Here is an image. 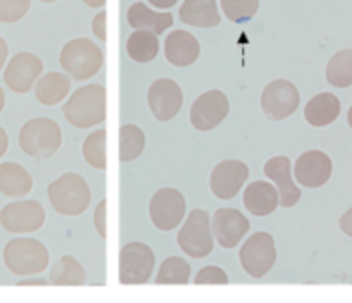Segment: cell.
<instances>
[{
	"label": "cell",
	"mask_w": 352,
	"mask_h": 303,
	"mask_svg": "<svg viewBox=\"0 0 352 303\" xmlns=\"http://www.w3.org/2000/svg\"><path fill=\"white\" fill-rule=\"evenodd\" d=\"M182 102H184V95H182L181 86L170 78L157 79L151 83L148 90V105L160 123L174 119L181 112Z\"/></svg>",
	"instance_id": "13"
},
{
	"label": "cell",
	"mask_w": 352,
	"mask_h": 303,
	"mask_svg": "<svg viewBox=\"0 0 352 303\" xmlns=\"http://www.w3.org/2000/svg\"><path fill=\"white\" fill-rule=\"evenodd\" d=\"M7 148H9V136H7L6 129L0 126V157H3V155H6Z\"/></svg>",
	"instance_id": "38"
},
{
	"label": "cell",
	"mask_w": 352,
	"mask_h": 303,
	"mask_svg": "<svg viewBox=\"0 0 352 303\" xmlns=\"http://www.w3.org/2000/svg\"><path fill=\"white\" fill-rule=\"evenodd\" d=\"M229 98L220 90L201 93L191 107V124L198 131H212L229 116Z\"/></svg>",
	"instance_id": "12"
},
{
	"label": "cell",
	"mask_w": 352,
	"mask_h": 303,
	"mask_svg": "<svg viewBox=\"0 0 352 303\" xmlns=\"http://www.w3.org/2000/svg\"><path fill=\"white\" fill-rule=\"evenodd\" d=\"M299 102V90L287 79H274L261 93V109L272 121L287 119L298 110Z\"/></svg>",
	"instance_id": "10"
},
{
	"label": "cell",
	"mask_w": 352,
	"mask_h": 303,
	"mask_svg": "<svg viewBox=\"0 0 352 303\" xmlns=\"http://www.w3.org/2000/svg\"><path fill=\"white\" fill-rule=\"evenodd\" d=\"M60 65L74 79L86 81L98 74L102 69L103 52L89 38H74L62 48Z\"/></svg>",
	"instance_id": "5"
},
{
	"label": "cell",
	"mask_w": 352,
	"mask_h": 303,
	"mask_svg": "<svg viewBox=\"0 0 352 303\" xmlns=\"http://www.w3.org/2000/svg\"><path fill=\"white\" fill-rule=\"evenodd\" d=\"M7 55H9V47H7V41L0 36V71L3 69V64L7 61Z\"/></svg>",
	"instance_id": "39"
},
{
	"label": "cell",
	"mask_w": 352,
	"mask_h": 303,
	"mask_svg": "<svg viewBox=\"0 0 352 303\" xmlns=\"http://www.w3.org/2000/svg\"><path fill=\"white\" fill-rule=\"evenodd\" d=\"M48 282L54 286H82L86 282V272L74 257L64 255L52 267Z\"/></svg>",
	"instance_id": "27"
},
{
	"label": "cell",
	"mask_w": 352,
	"mask_h": 303,
	"mask_svg": "<svg viewBox=\"0 0 352 303\" xmlns=\"http://www.w3.org/2000/svg\"><path fill=\"white\" fill-rule=\"evenodd\" d=\"M186 198L179 189L162 188L151 196L150 217L160 231H172L184 220Z\"/></svg>",
	"instance_id": "11"
},
{
	"label": "cell",
	"mask_w": 352,
	"mask_h": 303,
	"mask_svg": "<svg viewBox=\"0 0 352 303\" xmlns=\"http://www.w3.org/2000/svg\"><path fill=\"white\" fill-rule=\"evenodd\" d=\"M251 224L237 209H219L213 216V236L222 248L232 250L248 234Z\"/></svg>",
	"instance_id": "17"
},
{
	"label": "cell",
	"mask_w": 352,
	"mask_h": 303,
	"mask_svg": "<svg viewBox=\"0 0 352 303\" xmlns=\"http://www.w3.org/2000/svg\"><path fill=\"white\" fill-rule=\"evenodd\" d=\"M177 244L192 258H203L212 253L213 233L210 226V213L206 210L196 209L189 212V217L177 234Z\"/></svg>",
	"instance_id": "6"
},
{
	"label": "cell",
	"mask_w": 352,
	"mask_h": 303,
	"mask_svg": "<svg viewBox=\"0 0 352 303\" xmlns=\"http://www.w3.org/2000/svg\"><path fill=\"white\" fill-rule=\"evenodd\" d=\"M223 14L232 23H248L256 16L260 0H220Z\"/></svg>",
	"instance_id": "32"
},
{
	"label": "cell",
	"mask_w": 352,
	"mask_h": 303,
	"mask_svg": "<svg viewBox=\"0 0 352 303\" xmlns=\"http://www.w3.org/2000/svg\"><path fill=\"white\" fill-rule=\"evenodd\" d=\"M191 275V265L181 257H168L162 262L158 271L157 284H188Z\"/></svg>",
	"instance_id": "30"
},
{
	"label": "cell",
	"mask_w": 352,
	"mask_h": 303,
	"mask_svg": "<svg viewBox=\"0 0 352 303\" xmlns=\"http://www.w3.org/2000/svg\"><path fill=\"white\" fill-rule=\"evenodd\" d=\"M127 23L136 30H148L155 34H162L174 24V16L170 12H157L143 2H134L127 10Z\"/></svg>",
	"instance_id": "21"
},
{
	"label": "cell",
	"mask_w": 352,
	"mask_h": 303,
	"mask_svg": "<svg viewBox=\"0 0 352 303\" xmlns=\"http://www.w3.org/2000/svg\"><path fill=\"white\" fill-rule=\"evenodd\" d=\"M3 107H6V93H3L2 86H0V114H2Z\"/></svg>",
	"instance_id": "43"
},
{
	"label": "cell",
	"mask_w": 352,
	"mask_h": 303,
	"mask_svg": "<svg viewBox=\"0 0 352 303\" xmlns=\"http://www.w3.org/2000/svg\"><path fill=\"white\" fill-rule=\"evenodd\" d=\"M327 81L336 88H347L352 85V50H340L327 65Z\"/></svg>",
	"instance_id": "29"
},
{
	"label": "cell",
	"mask_w": 352,
	"mask_h": 303,
	"mask_svg": "<svg viewBox=\"0 0 352 303\" xmlns=\"http://www.w3.org/2000/svg\"><path fill=\"white\" fill-rule=\"evenodd\" d=\"M250 178V167L241 160H223L212 171L210 188L220 200H230L241 191L244 182Z\"/></svg>",
	"instance_id": "15"
},
{
	"label": "cell",
	"mask_w": 352,
	"mask_h": 303,
	"mask_svg": "<svg viewBox=\"0 0 352 303\" xmlns=\"http://www.w3.org/2000/svg\"><path fill=\"white\" fill-rule=\"evenodd\" d=\"M332 158L320 150H309L299 155L294 165V174L299 185L306 188H320L327 185L332 176Z\"/></svg>",
	"instance_id": "16"
},
{
	"label": "cell",
	"mask_w": 352,
	"mask_h": 303,
	"mask_svg": "<svg viewBox=\"0 0 352 303\" xmlns=\"http://www.w3.org/2000/svg\"><path fill=\"white\" fill-rule=\"evenodd\" d=\"M265 174L278 186V203L284 209H291L301 200V189L296 186L291 172V158L285 155L272 157L265 164Z\"/></svg>",
	"instance_id": "18"
},
{
	"label": "cell",
	"mask_w": 352,
	"mask_h": 303,
	"mask_svg": "<svg viewBox=\"0 0 352 303\" xmlns=\"http://www.w3.org/2000/svg\"><path fill=\"white\" fill-rule=\"evenodd\" d=\"M65 121L79 129L102 124L107 117V90L103 85H86L76 90L62 107Z\"/></svg>",
	"instance_id": "1"
},
{
	"label": "cell",
	"mask_w": 352,
	"mask_h": 303,
	"mask_svg": "<svg viewBox=\"0 0 352 303\" xmlns=\"http://www.w3.org/2000/svg\"><path fill=\"white\" fill-rule=\"evenodd\" d=\"M105 140L107 131L98 129L86 136L85 143H82V155L85 160L88 162L91 167L98 169V171H105L107 169V154H105Z\"/></svg>",
	"instance_id": "31"
},
{
	"label": "cell",
	"mask_w": 352,
	"mask_h": 303,
	"mask_svg": "<svg viewBox=\"0 0 352 303\" xmlns=\"http://www.w3.org/2000/svg\"><path fill=\"white\" fill-rule=\"evenodd\" d=\"M127 54L133 61L146 64L151 62L158 55L160 50V41H158L157 34L153 31L148 30H136L129 34L127 38Z\"/></svg>",
	"instance_id": "26"
},
{
	"label": "cell",
	"mask_w": 352,
	"mask_h": 303,
	"mask_svg": "<svg viewBox=\"0 0 352 303\" xmlns=\"http://www.w3.org/2000/svg\"><path fill=\"white\" fill-rule=\"evenodd\" d=\"M340 229H342L347 236L352 238V207L340 217Z\"/></svg>",
	"instance_id": "37"
},
{
	"label": "cell",
	"mask_w": 352,
	"mask_h": 303,
	"mask_svg": "<svg viewBox=\"0 0 352 303\" xmlns=\"http://www.w3.org/2000/svg\"><path fill=\"white\" fill-rule=\"evenodd\" d=\"M146 145L143 129L134 124H124L119 133V157L120 162H131L140 157Z\"/></svg>",
	"instance_id": "28"
},
{
	"label": "cell",
	"mask_w": 352,
	"mask_h": 303,
	"mask_svg": "<svg viewBox=\"0 0 352 303\" xmlns=\"http://www.w3.org/2000/svg\"><path fill=\"white\" fill-rule=\"evenodd\" d=\"M239 260L244 271L254 279H261L272 271L277 260L275 240L270 233L258 231L244 241L239 251Z\"/></svg>",
	"instance_id": "7"
},
{
	"label": "cell",
	"mask_w": 352,
	"mask_h": 303,
	"mask_svg": "<svg viewBox=\"0 0 352 303\" xmlns=\"http://www.w3.org/2000/svg\"><path fill=\"white\" fill-rule=\"evenodd\" d=\"M30 284H48V281L45 279H24V281H19V286H30Z\"/></svg>",
	"instance_id": "41"
},
{
	"label": "cell",
	"mask_w": 352,
	"mask_h": 303,
	"mask_svg": "<svg viewBox=\"0 0 352 303\" xmlns=\"http://www.w3.org/2000/svg\"><path fill=\"white\" fill-rule=\"evenodd\" d=\"M93 33L102 41L107 40V12H98L91 23Z\"/></svg>",
	"instance_id": "36"
},
{
	"label": "cell",
	"mask_w": 352,
	"mask_h": 303,
	"mask_svg": "<svg viewBox=\"0 0 352 303\" xmlns=\"http://www.w3.org/2000/svg\"><path fill=\"white\" fill-rule=\"evenodd\" d=\"M199 41L195 34L184 30H175L165 40V57L175 67H188L199 57Z\"/></svg>",
	"instance_id": "19"
},
{
	"label": "cell",
	"mask_w": 352,
	"mask_h": 303,
	"mask_svg": "<svg viewBox=\"0 0 352 303\" xmlns=\"http://www.w3.org/2000/svg\"><path fill=\"white\" fill-rule=\"evenodd\" d=\"M347 121H349V126L352 127V107L349 109V114H347Z\"/></svg>",
	"instance_id": "44"
},
{
	"label": "cell",
	"mask_w": 352,
	"mask_h": 303,
	"mask_svg": "<svg viewBox=\"0 0 352 303\" xmlns=\"http://www.w3.org/2000/svg\"><path fill=\"white\" fill-rule=\"evenodd\" d=\"M52 207L60 216L76 217L88 210L91 191L85 178L76 172H65L47 189Z\"/></svg>",
	"instance_id": "2"
},
{
	"label": "cell",
	"mask_w": 352,
	"mask_h": 303,
	"mask_svg": "<svg viewBox=\"0 0 352 303\" xmlns=\"http://www.w3.org/2000/svg\"><path fill=\"white\" fill-rule=\"evenodd\" d=\"M33 189V178L17 162L0 164V193L10 198H19Z\"/></svg>",
	"instance_id": "23"
},
{
	"label": "cell",
	"mask_w": 352,
	"mask_h": 303,
	"mask_svg": "<svg viewBox=\"0 0 352 303\" xmlns=\"http://www.w3.org/2000/svg\"><path fill=\"white\" fill-rule=\"evenodd\" d=\"M105 209H107V202L105 200H102V202L98 203V207H96L95 210V227L96 231H98L100 236L105 240L107 238V216H105Z\"/></svg>",
	"instance_id": "35"
},
{
	"label": "cell",
	"mask_w": 352,
	"mask_h": 303,
	"mask_svg": "<svg viewBox=\"0 0 352 303\" xmlns=\"http://www.w3.org/2000/svg\"><path fill=\"white\" fill-rule=\"evenodd\" d=\"M62 145V129L54 119L36 117L23 124L19 131V147L33 158H48Z\"/></svg>",
	"instance_id": "4"
},
{
	"label": "cell",
	"mask_w": 352,
	"mask_h": 303,
	"mask_svg": "<svg viewBox=\"0 0 352 303\" xmlns=\"http://www.w3.org/2000/svg\"><path fill=\"white\" fill-rule=\"evenodd\" d=\"M45 219L47 213L43 205L36 200L7 203L0 212V224L3 229L12 234L36 233L45 224Z\"/></svg>",
	"instance_id": "9"
},
{
	"label": "cell",
	"mask_w": 352,
	"mask_h": 303,
	"mask_svg": "<svg viewBox=\"0 0 352 303\" xmlns=\"http://www.w3.org/2000/svg\"><path fill=\"white\" fill-rule=\"evenodd\" d=\"M195 284H229V275L226 274L223 269L208 265L196 274Z\"/></svg>",
	"instance_id": "34"
},
{
	"label": "cell",
	"mask_w": 352,
	"mask_h": 303,
	"mask_svg": "<svg viewBox=\"0 0 352 303\" xmlns=\"http://www.w3.org/2000/svg\"><path fill=\"white\" fill-rule=\"evenodd\" d=\"M179 17L184 24L196 28H215L220 24L217 0H184Z\"/></svg>",
	"instance_id": "22"
},
{
	"label": "cell",
	"mask_w": 352,
	"mask_h": 303,
	"mask_svg": "<svg viewBox=\"0 0 352 303\" xmlns=\"http://www.w3.org/2000/svg\"><path fill=\"white\" fill-rule=\"evenodd\" d=\"M340 114V100L333 93L323 92L313 96L305 109V117L311 126L325 127L332 124Z\"/></svg>",
	"instance_id": "24"
},
{
	"label": "cell",
	"mask_w": 352,
	"mask_h": 303,
	"mask_svg": "<svg viewBox=\"0 0 352 303\" xmlns=\"http://www.w3.org/2000/svg\"><path fill=\"white\" fill-rule=\"evenodd\" d=\"M69 92H71V79L64 72L57 71L48 72L43 78L38 79L36 88H34L38 102L43 105H57L69 95Z\"/></svg>",
	"instance_id": "25"
},
{
	"label": "cell",
	"mask_w": 352,
	"mask_h": 303,
	"mask_svg": "<svg viewBox=\"0 0 352 303\" xmlns=\"http://www.w3.org/2000/svg\"><path fill=\"white\" fill-rule=\"evenodd\" d=\"M243 203L253 216H270L278 207V191L268 181H254L244 189Z\"/></svg>",
	"instance_id": "20"
},
{
	"label": "cell",
	"mask_w": 352,
	"mask_h": 303,
	"mask_svg": "<svg viewBox=\"0 0 352 303\" xmlns=\"http://www.w3.org/2000/svg\"><path fill=\"white\" fill-rule=\"evenodd\" d=\"M31 0H0V23H17L28 14Z\"/></svg>",
	"instance_id": "33"
},
{
	"label": "cell",
	"mask_w": 352,
	"mask_h": 303,
	"mask_svg": "<svg viewBox=\"0 0 352 303\" xmlns=\"http://www.w3.org/2000/svg\"><path fill=\"white\" fill-rule=\"evenodd\" d=\"M43 72V62L31 52H19L3 71V83L14 93H28Z\"/></svg>",
	"instance_id": "14"
},
{
	"label": "cell",
	"mask_w": 352,
	"mask_h": 303,
	"mask_svg": "<svg viewBox=\"0 0 352 303\" xmlns=\"http://www.w3.org/2000/svg\"><path fill=\"white\" fill-rule=\"evenodd\" d=\"M50 253L34 238H16L3 248V264L14 275H38L48 267Z\"/></svg>",
	"instance_id": "3"
},
{
	"label": "cell",
	"mask_w": 352,
	"mask_h": 303,
	"mask_svg": "<svg viewBox=\"0 0 352 303\" xmlns=\"http://www.w3.org/2000/svg\"><path fill=\"white\" fill-rule=\"evenodd\" d=\"M155 269V253L146 243L131 241L120 250L119 281L122 284H146Z\"/></svg>",
	"instance_id": "8"
},
{
	"label": "cell",
	"mask_w": 352,
	"mask_h": 303,
	"mask_svg": "<svg viewBox=\"0 0 352 303\" xmlns=\"http://www.w3.org/2000/svg\"><path fill=\"white\" fill-rule=\"evenodd\" d=\"M88 7H93V9H98V7H103L107 3V0H82Z\"/></svg>",
	"instance_id": "42"
},
{
	"label": "cell",
	"mask_w": 352,
	"mask_h": 303,
	"mask_svg": "<svg viewBox=\"0 0 352 303\" xmlns=\"http://www.w3.org/2000/svg\"><path fill=\"white\" fill-rule=\"evenodd\" d=\"M40 2H45V3H52V2H57V0H40Z\"/></svg>",
	"instance_id": "45"
},
{
	"label": "cell",
	"mask_w": 352,
	"mask_h": 303,
	"mask_svg": "<svg viewBox=\"0 0 352 303\" xmlns=\"http://www.w3.org/2000/svg\"><path fill=\"white\" fill-rule=\"evenodd\" d=\"M148 2L153 7H157V9H170V7L177 3V0H148Z\"/></svg>",
	"instance_id": "40"
}]
</instances>
